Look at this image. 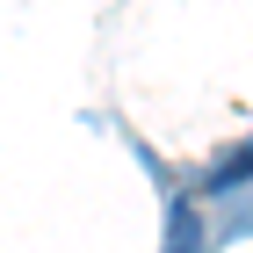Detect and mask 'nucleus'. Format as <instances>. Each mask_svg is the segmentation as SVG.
<instances>
[]
</instances>
